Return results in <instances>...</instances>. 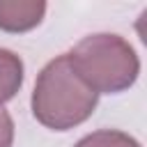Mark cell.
<instances>
[{
	"label": "cell",
	"instance_id": "6da1fadb",
	"mask_svg": "<svg viewBox=\"0 0 147 147\" xmlns=\"http://www.w3.org/2000/svg\"><path fill=\"white\" fill-rule=\"evenodd\" d=\"M99 103V94L90 90L74 71L69 55L53 57L37 76L32 90V115L51 131H69L87 122Z\"/></svg>",
	"mask_w": 147,
	"mask_h": 147
},
{
	"label": "cell",
	"instance_id": "7a4b0ae2",
	"mask_svg": "<svg viewBox=\"0 0 147 147\" xmlns=\"http://www.w3.org/2000/svg\"><path fill=\"white\" fill-rule=\"evenodd\" d=\"M67 55L74 71L96 94H119L140 76L136 48L115 32L87 34Z\"/></svg>",
	"mask_w": 147,
	"mask_h": 147
},
{
	"label": "cell",
	"instance_id": "3957f363",
	"mask_svg": "<svg viewBox=\"0 0 147 147\" xmlns=\"http://www.w3.org/2000/svg\"><path fill=\"white\" fill-rule=\"evenodd\" d=\"M48 5L41 0H0V30L21 34L37 28L46 16Z\"/></svg>",
	"mask_w": 147,
	"mask_h": 147
},
{
	"label": "cell",
	"instance_id": "277c9868",
	"mask_svg": "<svg viewBox=\"0 0 147 147\" xmlns=\"http://www.w3.org/2000/svg\"><path fill=\"white\" fill-rule=\"evenodd\" d=\"M25 78V67L21 55H16L9 48H0V108L2 103L11 101Z\"/></svg>",
	"mask_w": 147,
	"mask_h": 147
},
{
	"label": "cell",
	"instance_id": "5b68a950",
	"mask_svg": "<svg viewBox=\"0 0 147 147\" xmlns=\"http://www.w3.org/2000/svg\"><path fill=\"white\" fill-rule=\"evenodd\" d=\"M74 147H142L133 136L117 129H99L83 136Z\"/></svg>",
	"mask_w": 147,
	"mask_h": 147
},
{
	"label": "cell",
	"instance_id": "8992f818",
	"mask_svg": "<svg viewBox=\"0 0 147 147\" xmlns=\"http://www.w3.org/2000/svg\"><path fill=\"white\" fill-rule=\"evenodd\" d=\"M11 142H14V119L5 108H0V147H11Z\"/></svg>",
	"mask_w": 147,
	"mask_h": 147
}]
</instances>
